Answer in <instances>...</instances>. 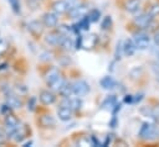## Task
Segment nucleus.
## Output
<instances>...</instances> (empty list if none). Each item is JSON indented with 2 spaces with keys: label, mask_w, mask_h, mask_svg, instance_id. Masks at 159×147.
<instances>
[{
  "label": "nucleus",
  "mask_w": 159,
  "mask_h": 147,
  "mask_svg": "<svg viewBox=\"0 0 159 147\" xmlns=\"http://www.w3.org/2000/svg\"><path fill=\"white\" fill-rule=\"evenodd\" d=\"M46 83H47V85H48L51 89H53V90H60V88L62 86V84L65 83V80H63V78L60 75V73H58L57 70L52 69V70L47 74V77H46Z\"/></svg>",
  "instance_id": "obj_1"
},
{
  "label": "nucleus",
  "mask_w": 159,
  "mask_h": 147,
  "mask_svg": "<svg viewBox=\"0 0 159 147\" xmlns=\"http://www.w3.org/2000/svg\"><path fill=\"white\" fill-rule=\"evenodd\" d=\"M158 135H159V130H157L149 122H144L139 130V136L142 138H155Z\"/></svg>",
  "instance_id": "obj_2"
},
{
  "label": "nucleus",
  "mask_w": 159,
  "mask_h": 147,
  "mask_svg": "<svg viewBox=\"0 0 159 147\" xmlns=\"http://www.w3.org/2000/svg\"><path fill=\"white\" fill-rule=\"evenodd\" d=\"M19 125H20V121H19V119H17L15 115L7 114V115L5 116V127H6V135H7V136H9Z\"/></svg>",
  "instance_id": "obj_3"
},
{
  "label": "nucleus",
  "mask_w": 159,
  "mask_h": 147,
  "mask_svg": "<svg viewBox=\"0 0 159 147\" xmlns=\"http://www.w3.org/2000/svg\"><path fill=\"white\" fill-rule=\"evenodd\" d=\"M72 89H73V94L75 95L83 96L89 91V85L84 80H78L75 84H72Z\"/></svg>",
  "instance_id": "obj_4"
},
{
  "label": "nucleus",
  "mask_w": 159,
  "mask_h": 147,
  "mask_svg": "<svg viewBox=\"0 0 159 147\" xmlns=\"http://www.w3.org/2000/svg\"><path fill=\"white\" fill-rule=\"evenodd\" d=\"M149 42H150V40H149L148 35H145V33H138V35H135L134 41H133L135 48H138V49H145V48H148Z\"/></svg>",
  "instance_id": "obj_5"
},
{
  "label": "nucleus",
  "mask_w": 159,
  "mask_h": 147,
  "mask_svg": "<svg viewBox=\"0 0 159 147\" xmlns=\"http://www.w3.org/2000/svg\"><path fill=\"white\" fill-rule=\"evenodd\" d=\"M63 36H65V35H62L60 31H52V32H48V33L46 35L45 41H46L48 44H51V46H57V44L61 43Z\"/></svg>",
  "instance_id": "obj_6"
},
{
  "label": "nucleus",
  "mask_w": 159,
  "mask_h": 147,
  "mask_svg": "<svg viewBox=\"0 0 159 147\" xmlns=\"http://www.w3.org/2000/svg\"><path fill=\"white\" fill-rule=\"evenodd\" d=\"M140 114H143L147 117L154 119L155 121L159 122V105H157L155 107H149V106H143L140 107Z\"/></svg>",
  "instance_id": "obj_7"
},
{
  "label": "nucleus",
  "mask_w": 159,
  "mask_h": 147,
  "mask_svg": "<svg viewBox=\"0 0 159 147\" xmlns=\"http://www.w3.org/2000/svg\"><path fill=\"white\" fill-rule=\"evenodd\" d=\"M42 22L46 27H56L57 22H58V19H57V14H53V12H46L43 14L42 16Z\"/></svg>",
  "instance_id": "obj_8"
},
{
  "label": "nucleus",
  "mask_w": 159,
  "mask_h": 147,
  "mask_svg": "<svg viewBox=\"0 0 159 147\" xmlns=\"http://www.w3.org/2000/svg\"><path fill=\"white\" fill-rule=\"evenodd\" d=\"M87 11H88V9H87L86 5H77V6H75V7L68 10V12H70L72 19H78V17L81 19V17H83V16H86Z\"/></svg>",
  "instance_id": "obj_9"
},
{
  "label": "nucleus",
  "mask_w": 159,
  "mask_h": 147,
  "mask_svg": "<svg viewBox=\"0 0 159 147\" xmlns=\"http://www.w3.org/2000/svg\"><path fill=\"white\" fill-rule=\"evenodd\" d=\"M52 10L55 11V14H65L70 10V4L65 0H57L52 4Z\"/></svg>",
  "instance_id": "obj_10"
},
{
  "label": "nucleus",
  "mask_w": 159,
  "mask_h": 147,
  "mask_svg": "<svg viewBox=\"0 0 159 147\" xmlns=\"http://www.w3.org/2000/svg\"><path fill=\"white\" fill-rule=\"evenodd\" d=\"M56 100V96L52 91L50 90H42L40 93V101L43 104V105H51L53 104Z\"/></svg>",
  "instance_id": "obj_11"
},
{
  "label": "nucleus",
  "mask_w": 159,
  "mask_h": 147,
  "mask_svg": "<svg viewBox=\"0 0 159 147\" xmlns=\"http://www.w3.org/2000/svg\"><path fill=\"white\" fill-rule=\"evenodd\" d=\"M98 38L96 35H88L86 37H81V47L84 48H93L97 43Z\"/></svg>",
  "instance_id": "obj_12"
},
{
  "label": "nucleus",
  "mask_w": 159,
  "mask_h": 147,
  "mask_svg": "<svg viewBox=\"0 0 159 147\" xmlns=\"http://www.w3.org/2000/svg\"><path fill=\"white\" fill-rule=\"evenodd\" d=\"M57 115H58V119H60V120H62V121H67V120H70L71 116H72V110H71L70 106H67V105H62V106L58 109Z\"/></svg>",
  "instance_id": "obj_13"
},
{
  "label": "nucleus",
  "mask_w": 159,
  "mask_h": 147,
  "mask_svg": "<svg viewBox=\"0 0 159 147\" xmlns=\"http://www.w3.org/2000/svg\"><path fill=\"white\" fill-rule=\"evenodd\" d=\"M6 105L12 109H20L22 106V101L16 95H7L6 96Z\"/></svg>",
  "instance_id": "obj_14"
},
{
  "label": "nucleus",
  "mask_w": 159,
  "mask_h": 147,
  "mask_svg": "<svg viewBox=\"0 0 159 147\" xmlns=\"http://www.w3.org/2000/svg\"><path fill=\"white\" fill-rule=\"evenodd\" d=\"M99 84H101V86H102L103 89H106V90H111V89H113V88L117 85L116 80H114L112 77H109V75L102 78L101 82H99Z\"/></svg>",
  "instance_id": "obj_15"
},
{
  "label": "nucleus",
  "mask_w": 159,
  "mask_h": 147,
  "mask_svg": "<svg viewBox=\"0 0 159 147\" xmlns=\"http://www.w3.org/2000/svg\"><path fill=\"white\" fill-rule=\"evenodd\" d=\"M102 107H103V109H114V111H116L117 109H119V105H117L116 98H114L113 95H111V96H108V98L103 101Z\"/></svg>",
  "instance_id": "obj_16"
},
{
  "label": "nucleus",
  "mask_w": 159,
  "mask_h": 147,
  "mask_svg": "<svg viewBox=\"0 0 159 147\" xmlns=\"http://www.w3.org/2000/svg\"><path fill=\"white\" fill-rule=\"evenodd\" d=\"M135 46H134V43H133V41H130V40H127L125 42H124V44H123V53L125 54V56H133L134 54V52H135Z\"/></svg>",
  "instance_id": "obj_17"
},
{
  "label": "nucleus",
  "mask_w": 159,
  "mask_h": 147,
  "mask_svg": "<svg viewBox=\"0 0 159 147\" xmlns=\"http://www.w3.org/2000/svg\"><path fill=\"white\" fill-rule=\"evenodd\" d=\"M29 30L32 35L35 36H40L41 32H42V25L39 22V21H31L29 23Z\"/></svg>",
  "instance_id": "obj_18"
},
{
  "label": "nucleus",
  "mask_w": 159,
  "mask_h": 147,
  "mask_svg": "<svg viewBox=\"0 0 159 147\" xmlns=\"http://www.w3.org/2000/svg\"><path fill=\"white\" fill-rule=\"evenodd\" d=\"M40 125L42 127H53L55 126V119L51 115H42L40 119Z\"/></svg>",
  "instance_id": "obj_19"
},
{
  "label": "nucleus",
  "mask_w": 159,
  "mask_h": 147,
  "mask_svg": "<svg viewBox=\"0 0 159 147\" xmlns=\"http://www.w3.org/2000/svg\"><path fill=\"white\" fill-rule=\"evenodd\" d=\"M140 6V0H127L125 1V10L128 12H135Z\"/></svg>",
  "instance_id": "obj_20"
},
{
  "label": "nucleus",
  "mask_w": 159,
  "mask_h": 147,
  "mask_svg": "<svg viewBox=\"0 0 159 147\" xmlns=\"http://www.w3.org/2000/svg\"><path fill=\"white\" fill-rule=\"evenodd\" d=\"M150 16L149 15H140V16H137L135 17V23L140 27H147L150 22Z\"/></svg>",
  "instance_id": "obj_21"
},
{
  "label": "nucleus",
  "mask_w": 159,
  "mask_h": 147,
  "mask_svg": "<svg viewBox=\"0 0 159 147\" xmlns=\"http://www.w3.org/2000/svg\"><path fill=\"white\" fill-rule=\"evenodd\" d=\"M60 93H61V95L62 96H65V98H68V96H71L72 94H73V89H72V84H67V83H63L62 84V86L60 88V90H58Z\"/></svg>",
  "instance_id": "obj_22"
},
{
  "label": "nucleus",
  "mask_w": 159,
  "mask_h": 147,
  "mask_svg": "<svg viewBox=\"0 0 159 147\" xmlns=\"http://www.w3.org/2000/svg\"><path fill=\"white\" fill-rule=\"evenodd\" d=\"M68 106L71 107V110H80L82 107V100L78 98L71 99V100H68Z\"/></svg>",
  "instance_id": "obj_23"
},
{
  "label": "nucleus",
  "mask_w": 159,
  "mask_h": 147,
  "mask_svg": "<svg viewBox=\"0 0 159 147\" xmlns=\"http://www.w3.org/2000/svg\"><path fill=\"white\" fill-rule=\"evenodd\" d=\"M99 16H101V11L97 10V9H93V10L89 11V14H88L87 17H88V20H89L91 22H96V21L99 20Z\"/></svg>",
  "instance_id": "obj_24"
},
{
  "label": "nucleus",
  "mask_w": 159,
  "mask_h": 147,
  "mask_svg": "<svg viewBox=\"0 0 159 147\" xmlns=\"http://www.w3.org/2000/svg\"><path fill=\"white\" fill-rule=\"evenodd\" d=\"M65 49H71L72 47H73V42H72V40L68 37V36H63V38H62V41H61V43H60Z\"/></svg>",
  "instance_id": "obj_25"
},
{
  "label": "nucleus",
  "mask_w": 159,
  "mask_h": 147,
  "mask_svg": "<svg viewBox=\"0 0 159 147\" xmlns=\"http://www.w3.org/2000/svg\"><path fill=\"white\" fill-rule=\"evenodd\" d=\"M89 22H91V21L88 20V17H84V16H83V17H81V21L77 23V26L81 27L82 30H88V28H89Z\"/></svg>",
  "instance_id": "obj_26"
},
{
  "label": "nucleus",
  "mask_w": 159,
  "mask_h": 147,
  "mask_svg": "<svg viewBox=\"0 0 159 147\" xmlns=\"http://www.w3.org/2000/svg\"><path fill=\"white\" fill-rule=\"evenodd\" d=\"M111 26H112V19H111V16H106V17L102 20L101 27H102V30H108Z\"/></svg>",
  "instance_id": "obj_27"
},
{
  "label": "nucleus",
  "mask_w": 159,
  "mask_h": 147,
  "mask_svg": "<svg viewBox=\"0 0 159 147\" xmlns=\"http://www.w3.org/2000/svg\"><path fill=\"white\" fill-rule=\"evenodd\" d=\"M7 1H9L10 6H11L12 11L15 14H19L20 12V1L19 0H7Z\"/></svg>",
  "instance_id": "obj_28"
},
{
  "label": "nucleus",
  "mask_w": 159,
  "mask_h": 147,
  "mask_svg": "<svg viewBox=\"0 0 159 147\" xmlns=\"http://www.w3.org/2000/svg\"><path fill=\"white\" fill-rule=\"evenodd\" d=\"M158 15H159V5H154V6L150 9L149 16H150V17H154V16H158Z\"/></svg>",
  "instance_id": "obj_29"
},
{
  "label": "nucleus",
  "mask_w": 159,
  "mask_h": 147,
  "mask_svg": "<svg viewBox=\"0 0 159 147\" xmlns=\"http://www.w3.org/2000/svg\"><path fill=\"white\" fill-rule=\"evenodd\" d=\"M6 138H7L6 132H5L2 128H0V145H4V143L6 142Z\"/></svg>",
  "instance_id": "obj_30"
},
{
  "label": "nucleus",
  "mask_w": 159,
  "mask_h": 147,
  "mask_svg": "<svg viewBox=\"0 0 159 147\" xmlns=\"http://www.w3.org/2000/svg\"><path fill=\"white\" fill-rule=\"evenodd\" d=\"M7 49V43L2 40H0V54H2Z\"/></svg>",
  "instance_id": "obj_31"
},
{
  "label": "nucleus",
  "mask_w": 159,
  "mask_h": 147,
  "mask_svg": "<svg viewBox=\"0 0 159 147\" xmlns=\"http://www.w3.org/2000/svg\"><path fill=\"white\" fill-rule=\"evenodd\" d=\"M78 145H80V146H88V145H91V142H89L88 138H87V140H81V141H78Z\"/></svg>",
  "instance_id": "obj_32"
},
{
  "label": "nucleus",
  "mask_w": 159,
  "mask_h": 147,
  "mask_svg": "<svg viewBox=\"0 0 159 147\" xmlns=\"http://www.w3.org/2000/svg\"><path fill=\"white\" fill-rule=\"evenodd\" d=\"M124 101H125V103H128V101L130 103V101H132V95H127V98L124 99Z\"/></svg>",
  "instance_id": "obj_33"
},
{
  "label": "nucleus",
  "mask_w": 159,
  "mask_h": 147,
  "mask_svg": "<svg viewBox=\"0 0 159 147\" xmlns=\"http://www.w3.org/2000/svg\"><path fill=\"white\" fill-rule=\"evenodd\" d=\"M34 101H35V99L32 98L31 99V104H30V110H34Z\"/></svg>",
  "instance_id": "obj_34"
},
{
  "label": "nucleus",
  "mask_w": 159,
  "mask_h": 147,
  "mask_svg": "<svg viewBox=\"0 0 159 147\" xmlns=\"http://www.w3.org/2000/svg\"><path fill=\"white\" fill-rule=\"evenodd\" d=\"M155 43L159 46V33H157V36H155Z\"/></svg>",
  "instance_id": "obj_35"
},
{
  "label": "nucleus",
  "mask_w": 159,
  "mask_h": 147,
  "mask_svg": "<svg viewBox=\"0 0 159 147\" xmlns=\"http://www.w3.org/2000/svg\"><path fill=\"white\" fill-rule=\"evenodd\" d=\"M157 79H158V80H159V74H158V77H157Z\"/></svg>",
  "instance_id": "obj_36"
},
{
  "label": "nucleus",
  "mask_w": 159,
  "mask_h": 147,
  "mask_svg": "<svg viewBox=\"0 0 159 147\" xmlns=\"http://www.w3.org/2000/svg\"><path fill=\"white\" fill-rule=\"evenodd\" d=\"M72 1H73V0H72Z\"/></svg>",
  "instance_id": "obj_37"
}]
</instances>
